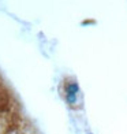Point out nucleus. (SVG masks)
I'll list each match as a JSON object with an SVG mask.
<instances>
[{
  "mask_svg": "<svg viewBox=\"0 0 127 134\" xmlns=\"http://www.w3.org/2000/svg\"><path fill=\"white\" fill-rule=\"evenodd\" d=\"M78 83L77 82H71L67 85V89H66V99L70 104H74L75 100H77V94H78Z\"/></svg>",
  "mask_w": 127,
  "mask_h": 134,
  "instance_id": "nucleus-1",
  "label": "nucleus"
}]
</instances>
